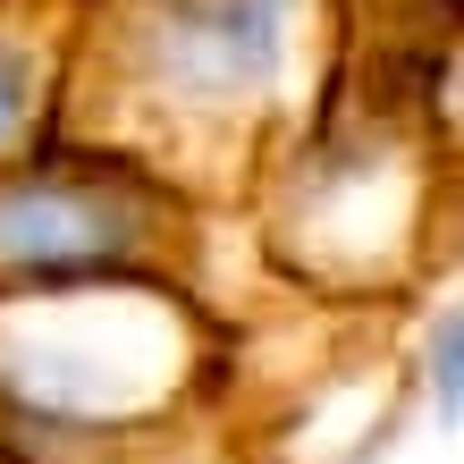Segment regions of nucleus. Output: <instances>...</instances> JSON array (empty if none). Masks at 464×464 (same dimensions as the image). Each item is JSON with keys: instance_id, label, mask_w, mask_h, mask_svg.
<instances>
[{"instance_id": "f257e3e1", "label": "nucleus", "mask_w": 464, "mask_h": 464, "mask_svg": "<svg viewBox=\"0 0 464 464\" xmlns=\"http://www.w3.org/2000/svg\"><path fill=\"white\" fill-rule=\"evenodd\" d=\"M17 111H25V85H17V68H9V60H0V135H9V127H17Z\"/></svg>"}]
</instances>
